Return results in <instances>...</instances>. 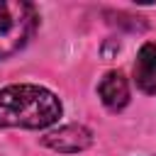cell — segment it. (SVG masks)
<instances>
[{
  "instance_id": "5",
  "label": "cell",
  "mask_w": 156,
  "mask_h": 156,
  "mask_svg": "<svg viewBox=\"0 0 156 156\" xmlns=\"http://www.w3.org/2000/svg\"><path fill=\"white\" fill-rule=\"evenodd\" d=\"M134 83L141 93H156V44L146 41L134 61Z\"/></svg>"
},
{
  "instance_id": "3",
  "label": "cell",
  "mask_w": 156,
  "mask_h": 156,
  "mask_svg": "<svg viewBox=\"0 0 156 156\" xmlns=\"http://www.w3.org/2000/svg\"><path fill=\"white\" fill-rule=\"evenodd\" d=\"M41 144L54 151H61V154H78L93 144V132L83 124H66V127H58L56 132H49L46 136H41Z\"/></svg>"
},
{
  "instance_id": "1",
  "label": "cell",
  "mask_w": 156,
  "mask_h": 156,
  "mask_svg": "<svg viewBox=\"0 0 156 156\" xmlns=\"http://www.w3.org/2000/svg\"><path fill=\"white\" fill-rule=\"evenodd\" d=\"M61 117V100L41 88L29 83L7 85L0 90V129L22 127V129H44Z\"/></svg>"
},
{
  "instance_id": "2",
  "label": "cell",
  "mask_w": 156,
  "mask_h": 156,
  "mask_svg": "<svg viewBox=\"0 0 156 156\" xmlns=\"http://www.w3.org/2000/svg\"><path fill=\"white\" fill-rule=\"evenodd\" d=\"M39 15L32 2L0 0V58L15 56L37 32Z\"/></svg>"
},
{
  "instance_id": "4",
  "label": "cell",
  "mask_w": 156,
  "mask_h": 156,
  "mask_svg": "<svg viewBox=\"0 0 156 156\" xmlns=\"http://www.w3.org/2000/svg\"><path fill=\"white\" fill-rule=\"evenodd\" d=\"M98 95H100V100L107 110L117 112L129 102V83L119 71H110L98 83Z\"/></svg>"
}]
</instances>
